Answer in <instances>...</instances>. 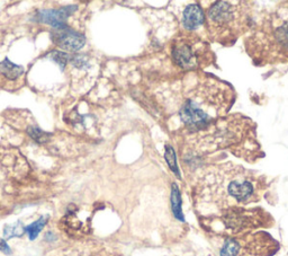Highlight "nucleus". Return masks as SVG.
Wrapping results in <instances>:
<instances>
[{
    "label": "nucleus",
    "mask_w": 288,
    "mask_h": 256,
    "mask_svg": "<svg viewBox=\"0 0 288 256\" xmlns=\"http://www.w3.org/2000/svg\"><path fill=\"white\" fill-rule=\"evenodd\" d=\"M232 98L230 86L212 77L202 78L181 104L180 120L190 132L207 129L212 122L227 112Z\"/></svg>",
    "instance_id": "f257e3e1"
},
{
    "label": "nucleus",
    "mask_w": 288,
    "mask_h": 256,
    "mask_svg": "<svg viewBox=\"0 0 288 256\" xmlns=\"http://www.w3.org/2000/svg\"><path fill=\"white\" fill-rule=\"evenodd\" d=\"M246 52L263 63L288 60V10L267 17L260 27L246 39Z\"/></svg>",
    "instance_id": "f03ea898"
},
{
    "label": "nucleus",
    "mask_w": 288,
    "mask_h": 256,
    "mask_svg": "<svg viewBox=\"0 0 288 256\" xmlns=\"http://www.w3.org/2000/svg\"><path fill=\"white\" fill-rule=\"evenodd\" d=\"M205 21L212 40L230 44L249 30L252 16L246 3L216 2L207 10Z\"/></svg>",
    "instance_id": "7ed1b4c3"
},
{
    "label": "nucleus",
    "mask_w": 288,
    "mask_h": 256,
    "mask_svg": "<svg viewBox=\"0 0 288 256\" xmlns=\"http://www.w3.org/2000/svg\"><path fill=\"white\" fill-rule=\"evenodd\" d=\"M171 56L178 67L187 70H194L208 65L210 50L201 39L183 36L176 39L172 42Z\"/></svg>",
    "instance_id": "20e7f679"
},
{
    "label": "nucleus",
    "mask_w": 288,
    "mask_h": 256,
    "mask_svg": "<svg viewBox=\"0 0 288 256\" xmlns=\"http://www.w3.org/2000/svg\"><path fill=\"white\" fill-rule=\"evenodd\" d=\"M55 44L66 51H78L84 48L86 43V38L78 32H73L69 28H64L55 32L52 35Z\"/></svg>",
    "instance_id": "39448f33"
},
{
    "label": "nucleus",
    "mask_w": 288,
    "mask_h": 256,
    "mask_svg": "<svg viewBox=\"0 0 288 256\" xmlns=\"http://www.w3.org/2000/svg\"><path fill=\"white\" fill-rule=\"evenodd\" d=\"M74 9L75 7L68 6V7L56 9V10H53V9L42 10L40 11L37 15V21L54 26L55 28H57V30H64V28H68L66 24H64V22H66L68 16L71 14Z\"/></svg>",
    "instance_id": "423d86ee"
},
{
    "label": "nucleus",
    "mask_w": 288,
    "mask_h": 256,
    "mask_svg": "<svg viewBox=\"0 0 288 256\" xmlns=\"http://www.w3.org/2000/svg\"><path fill=\"white\" fill-rule=\"evenodd\" d=\"M205 15L201 6L188 5L183 15V25L188 31H194L204 24Z\"/></svg>",
    "instance_id": "0eeeda50"
},
{
    "label": "nucleus",
    "mask_w": 288,
    "mask_h": 256,
    "mask_svg": "<svg viewBox=\"0 0 288 256\" xmlns=\"http://www.w3.org/2000/svg\"><path fill=\"white\" fill-rule=\"evenodd\" d=\"M0 72L5 76L6 78L17 79L24 72V68L22 66L15 65V63L9 61L8 59H5L3 62H0Z\"/></svg>",
    "instance_id": "6e6552de"
},
{
    "label": "nucleus",
    "mask_w": 288,
    "mask_h": 256,
    "mask_svg": "<svg viewBox=\"0 0 288 256\" xmlns=\"http://www.w3.org/2000/svg\"><path fill=\"white\" fill-rule=\"evenodd\" d=\"M240 245L236 238H228L221 248V256H239Z\"/></svg>",
    "instance_id": "1a4fd4ad"
},
{
    "label": "nucleus",
    "mask_w": 288,
    "mask_h": 256,
    "mask_svg": "<svg viewBox=\"0 0 288 256\" xmlns=\"http://www.w3.org/2000/svg\"><path fill=\"white\" fill-rule=\"evenodd\" d=\"M46 223H48V218L42 217V218H40L37 221H35V223L27 226L25 230L27 231L29 240H32V241L35 240V238L39 236L40 231L43 229V227L46 225Z\"/></svg>",
    "instance_id": "9d476101"
},
{
    "label": "nucleus",
    "mask_w": 288,
    "mask_h": 256,
    "mask_svg": "<svg viewBox=\"0 0 288 256\" xmlns=\"http://www.w3.org/2000/svg\"><path fill=\"white\" fill-rule=\"evenodd\" d=\"M172 209L176 218L180 220H184L183 213H181V200H180V194L177 185L172 186Z\"/></svg>",
    "instance_id": "9b49d317"
},
{
    "label": "nucleus",
    "mask_w": 288,
    "mask_h": 256,
    "mask_svg": "<svg viewBox=\"0 0 288 256\" xmlns=\"http://www.w3.org/2000/svg\"><path fill=\"white\" fill-rule=\"evenodd\" d=\"M51 58L61 68L66 67L67 63L70 61V59H71L69 54H67L66 52H62V51H53L52 53H51Z\"/></svg>",
    "instance_id": "f8f14e48"
},
{
    "label": "nucleus",
    "mask_w": 288,
    "mask_h": 256,
    "mask_svg": "<svg viewBox=\"0 0 288 256\" xmlns=\"http://www.w3.org/2000/svg\"><path fill=\"white\" fill-rule=\"evenodd\" d=\"M28 135L31 136L34 139V140H36L39 142H45L46 140H48V138H49L48 133H45L42 130H40L39 127H36V126L29 127V129H28Z\"/></svg>",
    "instance_id": "ddd939ff"
},
{
    "label": "nucleus",
    "mask_w": 288,
    "mask_h": 256,
    "mask_svg": "<svg viewBox=\"0 0 288 256\" xmlns=\"http://www.w3.org/2000/svg\"><path fill=\"white\" fill-rule=\"evenodd\" d=\"M176 156H175V153H174V149L172 147H170V146H167V151H166V159L168 161V164L170 166V168L177 174V175H179V172H178V168H177V165H176Z\"/></svg>",
    "instance_id": "4468645a"
},
{
    "label": "nucleus",
    "mask_w": 288,
    "mask_h": 256,
    "mask_svg": "<svg viewBox=\"0 0 288 256\" xmlns=\"http://www.w3.org/2000/svg\"><path fill=\"white\" fill-rule=\"evenodd\" d=\"M23 232V228L21 224H16L14 226H9L5 229V236L6 237H14V236H21Z\"/></svg>",
    "instance_id": "2eb2a0df"
},
{
    "label": "nucleus",
    "mask_w": 288,
    "mask_h": 256,
    "mask_svg": "<svg viewBox=\"0 0 288 256\" xmlns=\"http://www.w3.org/2000/svg\"><path fill=\"white\" fill-rule=\"evenodd\" d=\"M0 251L6 253V254L10 253V248L7 245V243H6L4 240H0Z\"/></svg>",
    "instance_id": "dca6fc26"
},
{
    "label": "nucleus",
    "mask_w": 288,
    "mask_h": 256,
    "mask_svg": "<svg viewBox=\"0 0 288 256\" xmlns=\"http://www.w3.org/2000/svg\"><path fill=\"white\" fill-rule=\"evenodd\" d=\"M3 182H4V173L2 171V168H0V188L3 186Z\"/></svg>",
    "instance_id": "f3484780"
}]
</instances>
